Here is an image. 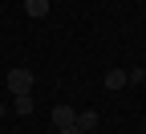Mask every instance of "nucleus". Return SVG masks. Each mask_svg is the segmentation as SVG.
Wrapping results in <instances>:
<instances>
[{
	"instance_id": "1",
	"label": "nucleus",
	"mask_w": 146,
	"mask_h": 134,
	"mask_svg": "<svg viewBox=\"0 0 146 134\" xmlns=\"http://www.w3.org/2000/svg\"><path fill=\"white\" fill-rule=\"evenodd\" d=\"M8 93L21 98V93H33V69H8Z\"/></svg>"
},
{
	"instance_id": "2",
	"label": "nucleus",
	"mask_w": 146,
	"mask_h": 134,
	"mask_svg": "<svg viewBox=\"0 0 146 134\" xmlns=\"http://www.w3.org/2000/svg\"><path fill=\"white\" fill-rule=\"evenodd\" d=\"M53 122H57L61 130L65 126H77V110H73V106H53Z\"/></svg>"
},
{
	"instance_id": "3",
	"label": "nucleus",
	"mask_w": 146,
	"mask_h": 134,
	"mask_svg": "<svg viewBox=\"0 0 146 134\" xmlns=\"http://www.w3.org/2000/svg\"><path fill=\"white\" fill-rule=\"evenodd\" d=\"M77 130H81V134L98 130V114H94V110H81V114H77Z\"/></svg>"
},
{
	"instance_id": "4",
	"label": "nucleus",
	"mask_w": 146,
	"mask_h": 134,
	"mask_svg": "<svg viewBox=\"0 0 146 134\" xmlns=\"http://www.w3.org/2000/svg\"><path fill=\"white\" fill-rule=\"evenodd\" d=\"M122 85H130L126 81V69H110L106 73V89H122Z\"/></svg>"
},
{
	"instance_id": "5",
	"label": "nucleus",
	"mask_w": 146,
	"mask_h": 134,
	"mask_svg": "<svg viewBox=\"0 0 146 134\" xmlns=\"http://www.w3.org/2000/svg\"><path fill=\"white\" fill-rule=\"evenodd\" d=\"M12 110L21 114V118H29V114H33V93H21V98H12Z\"/></svg>"
},
{
	"instance_id": "6",
	"label": "nucleus",
	"mask_w": 146,
	"mask_h": 134,
	"mask_svg": "<svg viewBox=\"0 0 146 134\" xmlns=\"http://www.w3.org/2000/svg\"><path fill=\"white\" fill-rule=\"evenodd\" d=\"M25 12L29 16H45L49 12V0H25Z\"/></svg>"
},
{
	"instance_id": "7",
	"label": "nucleus",
	"mask_w": 146,
	"mask_h": 134,
	"mask_svg": "<svg viewBox=\"0 0 146 134\" xmlns=\"http://www.w3.org/2000/svg\"><path fill=\"white\" fill-rule=\"evenodd\" d=\"M126 81H134V85L146 81V69H126Z\"/></svg>"
},
{
	"instance_id": "8",
	"label": "nucleus",
	"mask_w": 146,
	"mask_h": 134,
	"mask_svg": "<svg viewBox=\"0 0 146 134\" xmlns=\"http://www.w3.org/2000/svg\"><path fill=\"white\" fill-rule=\"evenodd\" d=\"M61 134H81V130H77V126H65V130H61Z\"/></svg>"
},
{
	"instance_id": "9",
	"label": "nucleus",
	"mask_w": 146,
	"mask_h": 134,
	"mask_svg": "<svg viewBox=\"0 0 146 134\" xmlns=\"http://www.w3.org/2000/svg\"><path fill=\"white\" fill-rule=\"evenodd\" d=\"M4 110H8V106H4V102H0V118H4Z\"/></svg>"
}]
</instances>
